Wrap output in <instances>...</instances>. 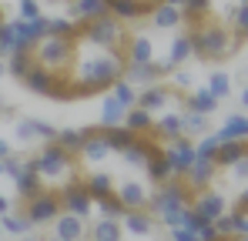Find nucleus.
Returning <instances> with one entry per match:
<instances>
[{
	"label": "nucleus",
	"instance_id": "f257e3e1",
	"mask_svg": "<svg viewBox=\"0 0 248 241\" xmlns=\"http://www.w3.org/2000/svg\"><path fill=\"white\" fill-rule=\"evenodd\" d=\"M127 60L118 47H97L91 40L78 37L74 44V64H71V80H74V97H94L108 90L114 80L124 74Z\"/></svg>",
	"mask_w": 248,
	"mask_h": 241
},
{
	"label": "nucleus",
	"instance_id": "f03ea898",
	"mask_svg": "<svg viewBox=\"0 0 248 241\" xmlns=\"http://www.w3.org/2000/svg\"><path fill=\"white\" fill-rule=\"evenodd\" d=\"M188 40H191V57H198V60H228V57H235V50L242 47L245 37H235L218 20H205V24L188 27Z\"/></svg>",
	"mask_w": 248,
	"mask_h": 241
},
{
	"label": "nucleus",
	"instance_id": "7ed1b4c3",
	"mask_svg": "<svg viewBox=\"0 0 248 241\" xmlns=\"http://www.w3.org/2000/svg\"><path fill=\"white\" fill-rule=\"evenodd\" d=\"M24 167H34L37 174H41L44 184H54V188H61L64 181H71V178H78L81 174V164L74 154H67L61 144H44L41 154H34V158L24 161Z\"/></svg>",
	"mask_w": 248,
	"mask_h": 241
},
{
	"label": "nucleus",
	"instance_id": "20e7f679",
	"mask_svg": "<svg viewBox=\"0 0 248 241\" xmlns=\"http://www.w3.org/2000/svg\"><path fill=\"white\" fill-rule=\"evenodd\" d=\"M74 44L78 40L71 37H41L31 47V57H34V64L47 67L50 74H67L74 64Z\"/></svg>",
	"mask_w": 248,
	"mask_h": 241
},
{
	"label": "nucleus",
	"instance_id": "39448f33",
	"mask_svg": "<svg viewBox=\"0 0 248 241\" xmlns=\"http://www.w3.org/2000/svg\"><path fill=\"white\" fill-rule=\"evenodd\" d=\"M191 191H188V184L181 181V178H168L161 184H155V191L148 195V204H144V211L148 214H165V211H174V208H185V204H191Z\"/></svg>",
	"mask_w": 248,
	"mask_h": 241
},
{
	"label": "nucleus",
	"instance_id": "423d86ee",
	"mask_svg": "<svg viewBox=\"0 0 248 241\" xmlns=\"http://www.w3.org/2000/svg\"><path fill=\"white\" fill-rule=\"evenodd\" d=\"M84 40H91V44H97V47H118L124 50V44L131 37V30L124 27L121 20H114L111 14H104V17H94V20H84Z\"/></svg>",
	"mask_w": 248,
	"mask_h": 241
},
{
	"label": "nucleus",
	"instance_id": "0eeeda50",
	"mask_svg": "<svg viewBox=\"0 0 248 241\" xmlns=\"http://www.w3.org/2000/svg\"><path fill=\"white\" fill-rule=\"evenodd\" d=\"M57 191V201H61V211H67V214H78V218H91V211H94V201L87 195V188H84V174L78 178H71V181H64L61 188H54Z\"/></svg>",
	"mask_w": 248,
	"mask_h": 241
},
{
	"label": "nucleus",
	"instance_id": "6e6552de",
	"mask_svg": "<svg viewBox=\"0 0 248 241\" xmlns=\"http://www.w3.org/2000/svg\"><path fill=\"white\" fill-rule=\"evenodd\" d=\"M174 104H185V94H178L171 84H151V87H144V90H138V104L134 107H144L148 114H161L168 107H174ZM185 111V107H181Z\"/></svg>",
	"mask_w": 248,
	"mask_h": 241
},
{
	"label": "nucleus",
	"instance_id": "1a4fd4ad",
	"mask_svg": "<svg viewBox=\"0 0 248 241\" xmlns=\"http://www.w3.org/2000/svg\"><path fill=\"white\" fill-rule=\"evenodd\" d=\"M24 214L31 218V225H34V228H37V225H50V221L61 214L57 191H54V188H44L41 195L27 198V201H24Z\"/></svg>",
	"mask_w": 248,
	"mask_h": 241
},
{
	"label": "nucleus",
	"instance_id": "9d476101",
	"mask_svg": "<svg viewBox=\"0 0 248 241\" xmlns=\"http://www.w3.org/2000/svg\"><path fill=\"white\" fill-rule=\"evenodd\" d=\"M114 151L108 148V141H104V134H101V127H84V144L81 151H78V164H84V167H91V171H97L104 161L111 158Z\"/></svg>",
	"mask_w": 248,
	"mask_h": 241
},
{
	"label": "nucleus",
	"instance_id": "9b49d317",
	"mask_svg": "<svg viewBox=\"0 0 248 241\" xmlns=\"http://www.w3.org/2000/svg\"><path fill=\"white\" fill-rule=\"evenodd\" d=\"M165 161H168V167H171V178H185V171H188L191 161H195V141L185 137V134L174 137L165 148Z\"/></svg>",
	"mask_w": 248,
	"mask_h": 241
},
{
	"label": "nucleus",
	"instance_id": "f8f14e48",
	"mask_svg": "<svg viewBox=\"0 0 248 241\" xmlns=\"http://www.w3.org/2000/svg\"><path fill=\"white\" fill-rule=\"evenodd\" d=\"M50 228H54L50 241H87V221L78 218V214L61 211V214L50 221Z\"/></svg>",
	"mask_w": 248,
	"mask_h": 241
},
{
	"label": "nucleus",
	"instance_id": "ddd939ff",
	"mask_svg": "<svg viewBox=\"0 0 248 241\" xmlns=\"http://www.w3.org/2000/svg\"><path fill=\"white\" fill-rule=\"evenodd\" d=\"M191 208H195V214H198V218L215 221L218 214H225V211H228V198H225L218 188H205V191H198V195L191 198Z\"/></svg>",
	"mask_w": 248,
	"mask_h": 241
},
{
	"label": "nucleus",
	"instance_id": "4468645a",
	"mask_svg": "<svg viewBox=\"0 0 248 241\" xmlns=\"http://www.w3.org/2000/svg\"><path fill=\"white\" fill-rule=\"evenodd\" d=\"M215 174H218V164L215 161H202V158H195L191 161V167L185 171V184H188V191L191 195H198V191H205V188H211L215 184Z\"/></svg>",
	"mask_w": 248,
	"mask_h": 241
},
{
	"label": "nucleus",
	"instance_id": "2eb2a0df",
	"mask_svg": "<svg viewBox=\"0 0 248 241\" xmlns=\"http://www.w3.org/2000/svg\"><path fill=\"white\" fill-rule=\"evenodd\" d=\"M114 195H118V201H121L127 211H144V204H148V184L144 181H138V178H127V181H121V184H114Z\"/></svg>",
	"mask_w": 248,
	"mask_h": 241
},
{
	"label": "nucleus",
	"instance_id": "dca6fc26",
	"mask_svg": "<svg viewBox=\"0 0 248 241\" xmlns=\"http://www.w3.org/2000/svg\"><path fill=\"white\" fill-rule=\"evenodd\" d=\"M124 60L127 64H151L155 60V40L148 34H131L124 44Z\"/></svg>",
	"mask_w": 248,
	"mask_h": 241
},
{
	"label": "nucleus",
	"instance_id": "f3484780",
	"mask_svg": "<svg viewBox=\"0 0 248 241\" xmlns=\"http://www.w3.org/2000/svg\"><path fill=\"white\" fill-rule=\"evenodd\" d=\"M108 14L121 24H131V20H144L151 14V3H141V0H108Z\"/></svg>",
	"mask_w": 248,
	"mask_h": 241
},
{
	"label": "nucleus",
	"instance_id": "a211bd4d",
	"mask_svg": "<svg viewBox=\"0 0 248 241\" xmlns=\"http://www.w3.org/2000/svg\"><path fill=\"white\" fill-rule=\"evenodd\" d=\"M127 84H134V87H151V84H161V67L151 60V64H127L124 67V74H121Z\"/></svg>",
	"mask_w": 248,
	"mask_h": 241
},
{
	"label": "nucleus",
	"instance_id": "6ab92c4d",
	"mask_svg": "<svg viewBox=\"0 0 248 241\" xmlns=\"http://www.w3.org/2000/svg\"><path fill=\"white\" fill-rule=\"evenodd\" d=\"M148 20H151L155 30H178V27H185V24H181V7H171V3H165V0L151 7Z\"/></svg>",
	"mask_w": 248,
	"mask_h": 241
},
{
	"label": "nucleus",
	"instance_id": "aec40b11",
	"mask_svg": "<svg viewBox=\"0 0 248 241\" xmlns=\"http://www.w3.org/2000/svg\"><path fill=\"white\" fill-rule=\"evenodd\" d=\"M181 134H185L181 131V111H161L155 118V127H151V137L155 141H174Z\"/></svg>",
	"mask_w": 248,
	"mask_h": 241
},
{
	"label": "nucleus",
	"instance_id": "412c9836",
	"mask_svg": "<svg viewBox=\"0 0 248 241\" xmlns=\"http://www.w3.org/2000/svg\"><path fill=\"white\" fill-rule=\"evenodd\" d=\"M121 228L127 235H134V238H148V235H155V214H148V211H124Z\"/></svg>",
	"mask_w": 248,
	"mask_h": 241
},
{
	"label": "nucleus",
	"instance_id": "4be33fe9",
	"mask_svg": "<svg viewBox=\"0 0 248 241\" xmlns=\"http://www.w3.org/2000/svg\"><path fill=\"white\" fill-rule=\"evenodd\" d=\"M108 14V0H67V17L71 20H94Z\"/></svg>",
	"mask_w": 248,
	"mask_h": 241
},
{
	"label": "nucleus",
	"instance_id": "5701e85b",
	"mask_svg": "<svg viewBox=\"0 0 248 241\" xmlns=\"http://www.w3.org/2000/svg\"><path fill=\"white\" fill-rule=\"evenodd\" d=\"M211 10H215V0H185V7H181V24H185V27L205 24V20H211Z\"/></svg>",
	"mask_w": 248,
	"mask_h": 241
},
{
	"label": "nucleus",
	"instance_id": "b1692460",
	"mask_svg": "<svg viewBox=\"0 0 248 241\" xmlns=\"http://www.w3.org/2000/svg\"><path fill=\"white\" fill-rule=\"evenodd\" d=\"M87 238L91 241H124V228L118 218H97L87 228Z\"/></svg>",
	"mask_w": 248,
	"mask_h": 241
},
{
	"label": "nucleus",
	"instance_id": "393cba45",
	"mask_svg": "<svg viewBox=\"0 0 248 241\" xmlns=\"http://www.w3.org/2000/svg\"><path fill=\"white\" fill-rule=\"evenodd\" d=\"M218 104H221V101H218V97H211L205 87H202V90H188L181 107H185V111H195V114H205V118H211V114L218 111Z\"/></svg>",
	"mask_w": 248,
	"mask_h": 241
},
{
	"label": "nucleus",
	"instance_id": "a878e982",
	"mask_svg": "<svg viewBox=\"0 0 248 241\" xmlns=\"http://www.w3.org/2000/svg\"><path fill=\"white\" fill-rule=\"evenodd\" d=\"M215 137H218V144H221V141H248V118H245V111L232 114V118L221 124V131H215Z\"/></svg>",
	"mask_w": 248,
	"mask_h": 241
},
{
	"label": "nucleus",
	"instance_id": "bb28decb",
	"mask_svg": "<svg viewBox=\"0 0 248 241\" xmlns=\"http://www.w3.org/2000/svg\"><path fill=\"white\" fill-rule=\"evenodd\" d=\"M141 167H144V174H148V181H151V184H161V181L171 178V167H168V161H165V148L151 151V154L144 158Z\"/></svg>",
	"mask_w": 248,
	"mask_h": 241
},
{
	"label": "nucleus",
	"instance_id": "cd10ccee",
	"mask_svg": "<svg viewBox=\"0 0 248 241\" xmlns=\"http://www.w3.org/2000/svg\"><path fill=\"white\" fill-rule=\"evenodd\" d=\"M188 57H191V40H188V30H181V34H174V37H171L168 57H161V60H165L168 67L174 71V67H181Z\"/></svg>",
	"mask_w": 248,
	"mask_h": 241
},
{
	"label": "nucleus",
	"instance_id": "c85d7f7f",
	"mask_svg": "<svg viewBox=\"0 0 248 241\" xmlns=\"http://www.w3.org/2000/svg\"><path fill=\"white\" fill-rule=\"evenodd\" d=\"M84 188H87V195H91V201L104 198V195H111L114 191V178L108 174V171H91V174H84Z\"/></svg>",
	"mask_w": 248,
	"mask_h": 241
},
{
	"label": "nucleus",
	"instance_id": "c756f323",
	"mask_svg": "<svg viewBox=\"0 0 248 241\" xmlns=\"http://www.w3.org/2000/svg\"><path fill=\"white\" fill-rule=\"evenodd\" d=\"M248 158V144L245 141H221L218 151H215V164L218 167H232L235 161Z\"/></svg>",
	"mask_w": 248,
	"mask_h": 241
},
{
	"label": "nucleus",
	"instance_id": "7c9ffc66",
	"mask_svg": "<svg viewBox=\"0 0 248 241\" xmlns=\"http://www.w3.org/2000/svg\"><path fill=\"white\" fill-rule=\"evenodd\" d=\"M101 134H104V141H108V148H111L114 154L127 151V148L138 141V134H134V131H127L124 124H118V127H101Z\"/></svg>",
	"mask_w": 248,
	"mask_h": 241
},
{
	"label": "nucleus",
	"instance_id": "2f4dec72",
	"mask_svg": "<svg viewBox=\"0 0 248 241\" xmlns=\"http://www.w3.org/2000/svg\"><path fill=\"white\" fill-rule=\"evenodd\" d=\"M50 84H54V74H50L47 67H41V64H34V67L27 71V77H24V87L34 90V94H41V97L50 94Z\"/></svg>",
	"mask_w": 248,
	"mask_h": 241
},
{
	"label": "nucleus",
	"instance_id": "473e14b6",
	"mask_svg": "<svg viewBox=\"0 0 248 241\" xmlns=\"http://www.w3.org/2000/svg\"><path fill=\"white\" fill-rule=\"evenodd\" d=\"M14 184H17V195H20V201L34 198V195H41L44 188H47V184L41 181V174H37L34 167H24V171H20V178H17Z\"/></svg>",
	"mask_w": 248,
	"mask_h": 241
},
{
	"label": "nucleus",
	"instance_id": "72a5a7b5",
	"mask_svg": "<svg viewBox=\"0 0 248 241\" xmlns=\"http://www.w3.org/2000/svg\"><path fill=\"white\" fill-rule=\"evenodd\" d=\"M0 228H3V235H14V238H24V235L34 231L31 218L27 214H14V211H3L0 214Z\"/></svg>",
	"mask_w": 248,
	"mask_h": 241
},
{
	"label": "nucleus",
	"instance_id": "f704fd0d",
	"mask_svg": "<svg viewBox=\"0 0 248 241\" xmlns=\"http://www.w3.org/2000/svg\"><path fill=\"white\" fill-rule=\"evenodd\" d=\"M124 127L134 131V134H151L155 114H148L144 107H127V111H124Z\"/></svg>",
	"mask_w": 248,
	"mask_h": 241
},
{
	"label": "nucleus",
	"instance_id": "c9c22d12",
	"mask_svg": "<svg viewBox=\"0 0 248 241\" xmlns=\"http://www.w3.org/2000/svg\"><path fill=\"white\" fill-rule=\"evenodd\" d=\"M118 124H124V107L111 94H104L101 97V124L97 127H118Z\"/></svg>",
	"mask_w": 248,
	"mask_h": 241
},
{
	"label": "nucleus",
	"instance_id": "e433bc0d",
	"mask_svg": "<svg viewBox=\"0 0 248 241\" xmlns=\"http://www.w3.org/2000/svg\"><path fill=\"white\" fill-rule=\"evenodd\" d=\"M108 94H111V97H114V101L121 104L124 111L138 104V87H134V84H127L124 77H118V80H114V84L108 87Z\"/></svg>",
	"mask_w": 248,
	"mask_h": 241
},
{
	"label": "nucleus",
	"instance_id": "4c0bfd02",
	"mask_svg": "<svg viewBox=\"0 0 248 241\" xmlns=\"http://www.w3.org/2000/svg\"><path fill=\"white\" fill-rule=\"evenodd\" d=\"M50 101H61V104H67V101H78L74 97V80L71 74H54V84H50V94H47Z\"/></svg>",
	"mask_w": 248,
	"mask_h": 241
},
{
	"label": "nucleus",
	"instance_id": "58836bf2",
	"mask_svg": "<svg viewBox=\"0 0 248 241\" xmlns=\"http://www.w3.org/2000/svg\"><path fill=\"white\" fill-rule=\"evenodd\" d=\"M54 144H61L67 154L78 158V151H81V144H84V127H64V131H57Z\"/></svg>",
	"mask_w": 248,
	"mask_h": 241
},
{
	"label": "nucleus",
	"instance_id": "ea45409f",
	"mask_svg": "<svg viewBox=\"0 0 248 241\" xmlns=\"http://www.w3.org/2000/svg\"><path fill=\"white\" fill-rule=\"evenodd\" d=\"M10 60H7V74H14L17 80L27 77V71L34 67V57H31V50H14V54H7Z\"/></svg>",
	"mask_w": 248,
	"mask_h": 241
},
{
	"label": "nucleus",
	"instance_id": "a19ab883",
	"mask_svg": "<svg viewBox=\"0 0 248 241\" xmlns=\"http://www.w3.org/2000/svg\"><path fill=\"white\" fill-rule=\"evenodd\" d=\"M205 90H208V94H211V97H218V101H225V97L232 94V77H228L225 71H215V74L208 77Z\"/></svg>",
	"mask_w": 248,
	"mask_h": 241
},
{
	"label": "nucleus",
	"instance_id": "79ce46f5",
	"mask_svg": "<svg viewBox=\"0 0 248 241\" xmlns=\"http://www.w3.org/2000/svg\"><path fill=\"white\" fill-rule=\"evenodd\" d=\"M181 131H185V137H191V134H205L208 131V118L205 114H195V111H181Z\"/></svg>",
	"mask_w": 248,
	"mask_h": 241
},
{
	"label": "nucleus",
	"instance_id": "37998d69",
	"mask_svg": "<svg viewBox=\"0 0 248 241\" xmlns=\"http://www.w3.org/2000/svg\"><path fill=\"white\" fill-rule=\"evenodd\" d=\"M94 208L101 211V218H118V221H121L124 211H127L121 201H118V195H114V191H111V195H104V198H97V201H94Z\"/></svg>",
	"mask_w": 248,
	"mask_h": 241
},
{
	"label": "nucleus",
	"instance_id": "c03bdc74",
	"mask_svg": "<svg viewBox=\"0 0 248 241\" xmlns=\"http://www.w3.org/2000/svg\"><path fill=\"white\" fill-rule=\"evenodd\" d=\"M215 151H218V137H215V134H202V141L195 144V158L215 161Z\"/></svg>",
	"mask_w": 248,
	"mask_h": 241
},
{
	"label": "nucleus",
	"instance_id": "a18cd8bd",
	"mask_svg": "<svg viewBox=\"0 0 248 241\" xmlns=\"http://www.w3.org/2000/svg\"><path fill=\"white\" fill-rule=\"evenodd\" d=\"M191 84H195V74H191V71H181V67H174V71H171V87H174L178 94H188V90H191Z\"/></svg>",
	"mask_w": 248,
	"mask_h": 241
},
{
	"label": "nucleus",
	"instance_id": "49530a36",
	"mask_svg": "<svg viewBox=\"0 0 248 241\" xmlns=\"http://www.w3.org/2000/svg\"><path fill=\"white\" fill-rule=\"evenodd\" d=\"M31 131H34V137L44 141V144H50V141L57 137V127H54V124H47V120H34V118H31Z\"/></svg>",
	"mask_w": 248,
	"mask_h": 241
},
{
	"label": "nucleus",
	"instance_id": "de8ad7c7",
	"mask_svg": "<svg viewBox=\"0 0 248 241\" xmlns=\"http://www.w3.org/2000/svg\"><path fill=\"white\" fill-rule=\"evenodd\" d=\"M14 44H17V37H14V24H0V57H7L10 50H14Z\"/></svg>",
	"mask_w": 248,
	"mask_h": 241
},
{
	"label": "nucleus",
	"instance_id": "09e8293b",
	"mask_svg": "<svg viewBox=\"0 0 248 241\" xmlns=\"http://www.w3.org/2000/svg\"><path fill=\"white\" fill-rule=\"evenodd\" d=\"M17 10H20L17 20H34V17H41V3H37V0H17Z\"/></svg>",
	"mask_w": 248,
	"mask_h": 241
},
{
	"label": "nucleus",
	"instance_id": "8fccbe9b",
	"mask_svg": "<svg viewBox=\"0 0 248 241\" xmlns=\"http://www.w3.org/2000/svg\"><path fill=\"white\" fill-rule=\"evenodd\" d=\"M20 171H24V164L14 158V154H7V158H3V174H7L10 181H17V178H20Z\"/></svg>",
	"mask_w": 248,
	"mask_h": 241
},
{
	"label": "nucleus",
	"instance_id": "3c124183",
	"mask_svg": "<svg viewBox=\"0 0 248 241\" xmlns=\"http://www.w3.org/2000/svg\"><path fill=\"white\" fill-rule=\"evenodd\" d=\"M17 141H20V144H27V141H34V131H31V118L17 120Z\"/></svg>",
	"mask_w": 248,
	"mask_h": 241
},
{
	"label": "nucleus",
	"instance_id": "603ef678",
	"mask_svg": "<svg viewBox=\"0 0 248 241\" xmlns=\"http://www.w3.org/2000/svg\"><path fill=\"white\" fill-rule=\"evenodd\" d=\"M168 231H171V241H198V235L188 228H168Z\"/></svg>",
	"mask_w": 248,
	"mask_h": 241
},
{
	"label": "nucleus",
	"instance_id": "864d4df0",
	"mask_svg": "<svg viewBox=\"0 0 248 241\" xmlns=\"http://www.w3.org/2000/svg\"><path fill=\"white\" fill-rule=\"evenodd\" d=\"M232 174H235V178H238V181L245 184V178H248V158L235 161V164H232Z\"/></svg>",
	"mask_w": 248,
	"mask_h": 241
},
{
	"label": "nucleus",
	"instance_id": "5fc2aeb1",
	"mask_svg": "<svg viewBox=\"0 0 248 241\" xmlns=\"http://www.w3.org/2000/svg\"><path fill=\"white\" fill-rule=\"evenodd\" d=\"M7 154H14V151H10V144H7V141H3V137H0V161L7 158Z\"/></svg>",
	"mask_w": 248,
	"mask_h": 241
},
{
	"label": "nucleus",
	"instance_id": "6e6d98bb",
	"mask_svg": "<svg viewBox=\"0 0 248 241\" xmlns=\"http://www.w3.org/2000/svg\"><path fill=\"white\" fill-rule=\"evenodd\" d=\"M3 211H10V201H7L3 195H0V214H3Z\"/></svg>",
	"mask_w": 248,
	"mask_h": 241
},
{
	"label": "nucleus",
	"instance_id": "4d7b16f0",
	"mask_svg": "<svg viewBox=\"0 0 248 241\" xmlns=\"http://www.w3.org/2000/svg\"><path fill=\"white\" fill-rule=\"evenodd\" d=\"M165 3H171V7H185V0H165Z\"/></svg>",
	"mask_w": 248,
	"mask_h": 241
},
{
	"label": "nucleus",
	"instance_id": "13d9d810",
	"mask_svg": "<svg viewBox=\"0 0 248 241\" xmlns=\"http://www.w3.org/2000/svg\"><path fill=\"white\" fill-rule=\"evenodd\" d=\"M3 74H7V64H3V57H0V77H3Z\"/></svg>",
	"mask_w": 248,
	"mask_h": 241
},
{
	"label": "nucleus",
	"instance_id": "bf43d9fd",
	"mask_svg": "<svg viewBox=\"0 0 248 241\" xmlns=\"http://www.w3.org/2000/svg\"><path fill=\"white\" fill-rule=\"evenodd\" d=\"M232 241H248V235H235V238H232Z\"/></svg>",
	"mask_w": 248,
	"mask_h": 241
},
{
	"label": "nucleus",
	"instance_id": "052dcab7",
	"mask_svg": "<svg viewBox=\"0 0 248 241\" xmlns=\"http://www.w3.org/2000/svg\"><path fill=\"white\" fill-rule=\"evenodd\" d=\"M0 174H3V161H0Z\"/></svg>",
	"mask_w": 248,
	"mask_h": 241
},
{
	"label": "nucleus",
	"instance_id": "680f3d73",
	"mask_svg": "<svg viewBox=\"0 0 248 241\" xmlns=\"http://www.w3.org/2000/svg\"><path fill=\"white\" fill-rule=\"evenodd\" d=\"M0 238H3V228H0Z\"/></svg>",
	"mask_w": 248,
	"mask_h": 241
},
{
	"label": "nucleus",
	"instance_id": "e2e57ef3",
	"mask_svg": "<svg viewBox=\"0 0 248 241\" xmlns=\"http://www.w3.org/2000/svg\"><path fill=\"white\" fill-rule=\"evenodd\" d=\"M0 111H3V104H0Z\"/></svg>",
	"mask_w": 248,
	"mask_h": 241
},
{
	"label": "nucleus",
	"instance_id": "0e129e2a",
	"mask_svg": "<svg viewBox=\"0 0 248 241\" xmlns=\"http://www.w3.org/2000/svg\"><path fill=\"white\" fill-rule=\"evenodd\" d=\"M0 24H3V17H0Z\"/></svg>",
	"mask_w": 248,
	"mask_h": 241
}]
</instances>
